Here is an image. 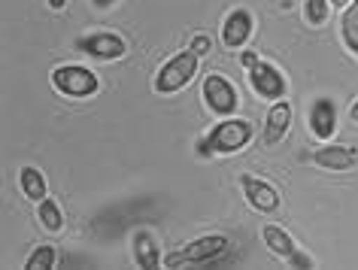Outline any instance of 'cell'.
Returning a JSON list of instances; mask_svg holds the SVG:
<instances>
[{
	"label": "cell",
	"mask_w": 358,
	"mask_h": 270,
	"mask_svg": "<svg viewBox=\"0 0 358 270\" xmlns=\"http://www.w3.org/2000/svg\"><path fill=\"white\" fill-rule=\"evenodd\" d=\"M252 122L237 119V115H228L219 125H213L207 137L198 140V155L201 158H213V155H234V152L246 149L249 140H252Z\"/></svg>",
	"instance_id": "obj_1"
},
{
	"label": "cell",
	"mask_w": 358,
	"mask_h": 270,
	"mask_svg": "<svg viewBox=\"0 0 358 270\" xmlns=\"http://www.w3.org/2000/svg\"><path fill=\"white\" fill-rule=\"evenodd\" d=\"M228 252V237L222 234H207L192 243H185L182 249H173L164 255V267H207L213 261H219Z\"/></svg>",
	"instance_id": "obj_2"
},
{
	"label": "cell",
	"mask_w": 358,
	"mask_h": 270,
	"mask_svg": "<svg viewBox=\"0 0 358 270\" xmlns=\"http://www.w3.org/2000/svg\"><path fill=\"white\" fill-rule=\"evenodd\" d=\"M198 67H201V58L194 55L192 49L179 52V55L167 58L164 64L158 67L155 79H152V88H155V94H176V92H182V88H189L192 79L198 76Z\"/></svg>",
	"instance_id": "obj_3"
},
{
	"label": "cell",
	"mask_w": 358,
	"mask_h": 270,
	"mask_svg": "<svg viewBox=\"0 0 358 270\" xmlns=\"http://www.w3.org/2000/svg\"><path fill=\"white\" fill-rule=\"evenodd\" d=\"M49 83H52V88H55L58 94L76 97V101L97 94V88H101L97 73H92V70L83 67V64H58L49 73Z\"/></svg>",
	"instance_id": "obj_4"
},
{
	"label": "cell",
	"mask_w": 358,
	"mask_h": 270,
	"mask_svg": "<svg viewBox=\"0 0 358 270\" xmlns=\"http://www.w3.org/2000/svg\"><path fill=\"white\" fill-rule=\"evenodd\" d=\"M73 49L79 55H88L94 61H119L128 55V43L113 31H94V34H83L73 40Z\"/></svg>",
	"instance_id": "obj_5"
},
{
	"label": "cell",
	"mask_w": 358,
	"mask_h": 270,
	"mask_svg": "<svg viewBox=\"0 0 358 270\" xmlns=\"http://www.w3.org/2000/svg\"><path fill=\"white\" fill-rule=\"evenodd\" d=\"M246 73H249L252 92L258 97H264V101H280V97H285V92H289V79H285V73L264 58H258Z\"/></svg>",
	"instance_id": "obj_6"
},
{
	"label": "cell",
	"mask_w": 358,
	"mask_h": 270,
	"mask_svg": "<svg viewBox=\"0 0 358 270\" xmlns=\"http://www.w3.org/2000/svg\"><path fill=\"white\" fill-rule=\"evenodd\" d=\"M201 94H203V104H207V110H210V113H216V115H222V119L234 115V113H237V106H240L237 88L231 85L222 73H210L207 79H203Z\"/></svg>",
	"instance_id": "obj_7"
},
{
	"label": "cell",
	"mask_w": 358,
	"mask_h": 270,
	"mask_svg": "<svg viewBox=\"0 0 358 270\" xmlns=\"http://www.w3.org/2000/svg\"><path fill=\"white\" fill-rule=\"evenodd\" d=\"M262 237L267 243V249L273 252V255H280L282 261H289L292 267H316V261H313V255H307V252L298 249V243H294V237L285 228H280V225H264L262 228Z\"/></svg>",
	"instance_id": "obj_8"
},
{
	"label": "cell",
	"mask_w": 358,
	"mask_h": 270,
	"mask_svg": "<svg viewBox=\"0 0 358 270\" xmlns=\"http://www.w3.org/2000/svg\"><path fill=\"white\" fill-rule=\"evenodd\" d=\"M252 28H255V15L246 6H234L222 22V43L228 49H243L249 37H252Z\"/></svg>",
	"instance_id": "obj_9"
},
{
	"label": "cell",
	"mask_w": 358,
	"mask_h": 270,
	"mask_svg": "<svg viewBox=\"0 0 358 270\" xmlns=\"http://www.w3.org/2000/svg\"><path fill=\"white\" fill-rule=\"evenodd\" d=\"M240 188H243V197L252 210H258V213H276L280 210V192H276L271 183H264V179L243 173L240 176Z\"/></svg>",
	"instance_id": "obj_10"
},
{
	"label": "cell",
	"mask_w": 358,
	"mask_h": 270,
	"mask_svg": "<svg viewBox=\"0 0 358 270\" xmlns=\"http://www.w3.org/2000/svg\"><path fill=\"white\" fill-rule=\"evenodd\" d=\"M310 134L322 143H328L337 134V104L331 97H319L310 106Z\"/></svg>",
	"instance_id": "obj_11"
},
{
	"label": "cell",
	"mask_w": 358,
	"mask_h": 270,
	"mask_svg": "<svg viewBox=\"0 0 358 270\" xmlns=\"http://www.w3.org/2000/svg\"><path fill=\"white\" fill-rule=\"evenodd\" d=\"M292 119H294L292 104L289 101H276L271 110H267V119H264V146H280L282 137L292 128Z\"/></svg>",
	"instance_id": "obj_12"
},
{
	"label": "cell",
	"mask_w": 358,
	"mask_h": 270,
	"mask_svg": "<svg viewBox=\"0 0 358 270\" xmlns=\"http://www.w3.org/2000/svg\"><path fill=\"white\" fill-rule=\"evenodd\" d=\"M131 252H134V261H137L140 267H146V270L164 267V255H161V246H158V240L152 231H134Z\"/></svg>",
	"instance_id": "obj_13"
},
{
	"label": "cell",
	"mask_w": 358,
	"mask_h": 270,
	"mask_svg": "<svg viewBox=\"0 0 358 270\" xmlns=\"http://www.w3.org/2000/svg\"><path fill=\"white\" fill-rule=\"evenodd\" d=\"M358 161L355 146H322L313 152V164H319L322 170H349Z\"/></svg>",
	"instance_id": "obj_14"
},
{
	"label": "cell",
	"mask_w": 358,
	"mask_h": 270,
	"mask_svg": "<svg viewBox=\"0 0 358 270\" xmlns=\"http://www.w3.org/2000/svg\"><path fill=\"white\" fill-rule=\"evenodd\" d=\"M19 185H22V194L28 197V201H34V204H40V201H46L49 197L46 176H43L37 167H31V164L19 170Z\"/></svg>",
	"instance_id": "obj_15"
},
{
	"label": "cell",
	"mask_w": 358,
	"mask_h": 270,
	"mask_svg": "<svg viewBox=\"0 0 358 270\" xmlns=\"http://www.w3.org/2000/svg\"><path fill=\"white\" fill-rule=\"evenodd\" d=\"M340 37H343V46L352 52V58H358V0L346 6L343 19H340Z\"/></svg>",
	"instance_id": "obj_16"
},
{
	"label": "cell",
	"mask_w": 358,
	"mask_h": 270,
	"mask_svg": "<svg viewBox=\"0 0 358 270\" xmlns=\"http://www.w3.org/2000/svg\"><path fill=\"white\" fill-rule=\"evenodd\" d=\"M37 219L49 234H58L61 228H64V213H61V206L52 201V197H46V201L37 204Z\"/></svg>",
	"instance_id": "obj_17"
},
{
	"label": "cell",
	"mask_w": 358,
	"mask_h": 270,
	"mask_svg": "<svg viewBox=\"0 0 358 270\" xmlns=\"http://www.w3.org/2000/svg\"><path fill=\"white\" fill-rule=\"evenodd\" d=\"M331 15V3L328 0H303V19H307V24H313V28H322V24L328 22Z\"/></svg>",
	"instance_id": "obj_18"
},
{
	"label": "cell",
	"mask_w": 358,
	"mask_h": 270,
	"mask_svg": "<svg viewBox=\"0 0 358 270\" xmlns=\"http://www.w3.org/2000/svg\"><path fill=\"white\" fill-rule=\"evenodd\" d=\"M55 249L49 246V243H43V246H37L28 255V261H24V270H49V267H55Z\"/></svg>",
	"instance_id": "obj_19"
},
{
	"label": "cell",
	"mask_w": 358,
	"mask_h": 270,
	"mask_svg": "<svg viewBox=\"0 0 358 270\" xmlns=\"http://www.w3.org/2000/svg\"><path fill=\"white\" fill-rule=\"evenodd\" d=\"M189 49H192L198 58H203V55H207V52L213 49V43H210L207 34H198V37H192V46H189Z\"/></svg>",
	"instance_id": "obj_20"
},
{
	"label": "cell",
	"mask_w": 358,
	"mask_h": 270,
	"mask_svg": "<svg viewBox=\"0 0 358 270\" xmlns=\"http://www.w3.org/2000/svg\"><path fill=\"white\" fill-rule=\"evenodd\" d=\"M255 61H258V55H255V52H243V55H240V64H243L246 70H249V67H252V64H255Z\"/></svg>",
	"instance_id": "obj_21"
},
{
	"label": "cell",
	"mask_w": 358,
	"mask_h": 270,
	"mask_svg": "<svg viewBox=\"0 0 358 270\" xmlns=\"http://www.w3.org/2000/svg\"><path fill=\"white\" fill-rule=\"evenodd\" d=\"M119 0H92V6L94 10H110V6H115Z\"/></svg>",
	"instance_id": "obj_22"
},
{
	"label": "cell",
	"mask_w": 358,
	"mask_h": 270,
	"mask_svg": "<svg viewBox=\"0 0 358 270\" xmlns=\"http://www.w3.org/2000/svg\"><path fill=\"white\" fill-rule=\"evenodd\" d=\"M49 6H52V10H55V13H61V10H64V6H67V0H49Z\"/></svg>",
	"instance_id": "obj_23"
},
{
	"label": "cell",
	"mask_w": 358,
	"mask_h": 270,
	"mask_svg": "<svg viewBox=\"0 0 358 270\" xmlns=\"http://www.w3.org/2000/svg\"><path fill=\"white\" fill-rule=\"evenodd\" d=\"M328 3H331V6H337V10H343V6H349L352 0H328Z\"/></svg>",
	"instance_id": "obj_24"
},
{
	"label": "cell",
	"mask_w": 358,
	"mask_h": 270,
	"mask_svg": "<svg viewBox=\"0 0 358 270\" xmlns=\"http://www.w3.org/2000/svg\"><path fill=\"white\" fill-rule=\"evenodd\" d=\"M349 115H352V122H355V125H358V101H355V104H352V110H349Z\"/></svg>",
	"instance_id": "obj_25"
},
{
	"label": "cell",
	"mask_w": 358,
	"mask_h": 270,
	"mask_svg": "<svg viewBox=\"0 0 358 270\" xmlns=\"http://www.w3.org/2000/svg\"><path fill=\"white\" fill-rule=\"evenodd\" d=\"M280 3H282V10H285V6H292V0H280Z\"/></svg>",
	"instance_id": "obj_26"
}]
</instances>
